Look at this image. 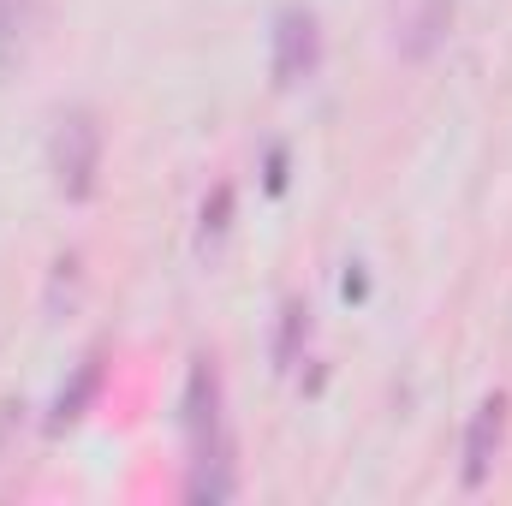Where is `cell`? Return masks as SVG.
Instances as JSON below:
<instances>
[{"mask_svg": "<svg viewBox=\"0 0 512 506\" xmlns=\"http://www.w3.org/2000/svg\"><path fill=\"white\" fill-rule=\"evenodd\" d=\"M60 298H66V304L78 298V256L72 251L54 262V280H48V316H60Z\"/></svg>", "mask_w": 512, "mask_h": 506, "instance_id": "cell-9", "label": "cell"}, {"mask_svg": "<svg viewBox=\"0 0 512 506\" xmlns=\"http://www.w3.org/2000/svg\"><path fill=\"white\" fill-rule=\"evenodd\" d=\"M18 30V0H0V42Z\"/></svg>", "mask_w": 512, "mask_h": 506, "instance_id": "cell-12", "label": "cell"}, {"mask_svg": "<svg viewBox=\"0 0 512 506\" xmlns=\"http://www.w3.org/2000/svg\"><path fill=\"white\" fill-rule=\"evenodd\" d=\"M501 441H507V399L489 393V399L471 411V423H465V465H459V483H465V489H483V483H489V471H495V459H501Z\"/></svg>", "mask_w": 512, "mask_h": 506, "instance_id": "cell-4", "label": "cell"}, {"mask_svg": "<svg viewBox=\"0 0 512 506\" xmlns=\"http://www.w3.org/2000/svg\"><path fill=\"white\" fill-rule=\"evenodd\" d=\"M286 179H292V155H286V143H268V155H262V191L280 197Z\"/></svg>", "mask_w": 512, "mask_h": 506, "instance_id": "cell-10", "label": "cell"}, {"mask_svg": "<svg viewBox=\"0 0 512 506\" xmlns=\"http://www.w3.org/2000/svg\"><path fill=\"white\" fill-rule=\"evenodd\" d=\"M233 233V185L221 179V185H209V197H203V209H197V251H221V239Z\"/></svg>", "mask_w": 512, "mask_h": 506, "instance_id": "cell-7", "label": "cell"}, {"mask_svg": "<svg viewBox=\"0 0 512 506\" xmlns=\"http://www.w3.org/2000/svg\"><path fill=\"white\" fill-rule=\"evenodd\" d=\"M304 346H310V310L298 298L280 304V334H274V364L280 370H298L304 364Z\"/></svg>", "mask_w": 512, "mask_h": 506, "instance_id": "cell-8", "label": "cell"}, {"mask_svg": "<svg viewBox=\"0 0 512 506\" xmlns=\"http://www.w3.org/2000/svg\"><path fill=\"white\" fill-rule=\"evenodd\" d=\"M316 66H322V24L310 6H286L274 18V84L298 90L316 78Z\"/></svg>", "mask_w": 512, "mask_h": 506, "instance_id": "cell-2", "label": "cell"}, {"mask_svg": "<svg viewBox=\"0 0 512 506\" xmlns=\"http://www.w3.org/2000/svg\"><path fill=\"white\" fill-rule=\"evenodd\" d=\"M185 435H191V453H209V447H233L227 441V423H221V376L209 358H191L185 370Z\"/></svg>", "mask_w": 512, "mask_h": 506, "instance_id": "cell-3", "label": "cell"}, {"mask_svg": "<svg viewBox=\"0 0 512 506\" xmlns=\"http://www.w3.org/2000/svg\"><path fill=\"white\" fill-rule=\"evenodd\" d=\"M340 298H346V304H364V298H370V274H364V262H352V268H346Z\"/></svg>", "mask_w": 512, "mask_h": 506, "instance_id": "cell-11", "label": "cell"}, {"mask_svg": "<svg viewBox=\"0 0 512 506\" xmlns=\"http://www.w3.org/2000/svg\"><path fill=\"white\" fill-rule=\"evenodd\" d=\"M48 173L66 203H90L102 185V126L90 108H66L48 137Z\"/></svg>", "mask_w": 512, "mask_h": 506, "instance_id": "cell-1", "label": "cell"}, {"mask_svg": "<svg viewBox=\"0 0 512 506\" xmlns=\"http://www.w3.org/2000/svg\"><path fill=\"white\" fill-rule=\"evenodd\" d=\"M191 501H233L239 495V471H233V447H209L191 453V477H185Z\"/></svg>", "mask_w": 512, "mask_h": 506, "instance_id": "cell-6", "label": "cell"}, {"mask_svg": "<svg viewBox=\"0 0 512 506\" xmlns=\"http://www.w3.org/2000/svg\"><path fill=\"white\" fill-rule=\"evenodd\" d=\"M96 393H102V358H84L72 381L54 393V405H48V435H60V429H72L90 405H96Z\"/></svg>", "mask_w": 512, "mask_h": 506, "instance_id": "cell-5", "label": "cell"}]
</instances>
